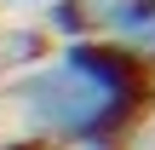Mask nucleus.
I'll return each mask as SVG.
<instances>
[{
  "instance_id": "nucleus-2",
  "label": "nucleus",
  "mask_w": 155,
  "mask_h": 150,
  "mask_svg": "<svg viewBox=\"0 0 155 150\" xmlns=\"http://www.w3.org/2000/svg\"><path fill=\"white\" fill-rule=\"evenodd\" d=\"M98 17L121 52H132L138 64H155V0H109L98 6Z\"/></svg>"
},
{
  "instance_id": "nucleus-3",
  "label": "nucleus",
  "mask_w": 155,
  "mask_h": 150,
  "mask_svg": "<svg viewBox=\"0 0 155 150\" xmlns=\"http://www.w3.org/2000/svg\"><path fill=\"white\" fill-rule=\"evenodd\" d=\"M46 17H52V29H58L63 40H81V35L98 23V12H86V0H52Z\"/></svg>"
},
{
  "instance_id": "nucleus-1",
  "label": "nucleus",
  "mask_w": 155,
  "mask_h": 150,
  "mask_svg": "<svg viewBox=\"0 0 155 150\" xmlns=\"http://www.w3.org/2000/svg\"><path fill=\"white\" fill-rule=\"evenodd\" d=\"M150 92H155L150 64H138L115 40H92V35L69 40L52 64L29 69L17 81V104L35 133L86 145V150H104L115 133H127L138 121V110L150 104Z\"/></svg>"
},
{
  "instance_id": "nucleus-4",
  "label": "nucleus",
  "mask_w": 155,
  "mask_h": 150,
  "mask_svg": "<svg viewBox=\"0 0 155 150\" xmlns=\"http://www.w3.org/2000/svg\"><path fill=\"white\" fill-rule=\"evenodd\" d=\"M17 6H52V0H17Z\"/></svg>"
}]
</instances>
